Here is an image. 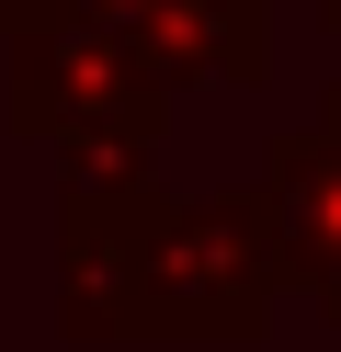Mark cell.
Instances as JSON below:
<instances>
[{"instance_id": "1", "label": "cell", "mask_w": 341, "mask_h": 352, "mask_svg": "<svg viewBox=\"0 0 341 352\" xmlns=\"http://www.w3.org/2000/svg\"><path fill=\"white\" fill-rule=\"evenodd\" d=\"M285 239L262 193H125V341L239 352L285 307Z\"/></svg>"}, {"instance_id": "8", "label": "cell", "mask_w": 341, "mask_h": 352, "mask_svg": "<svg viewBox=\"0 0 341 352\" xmlns=\"http://www.w3.org/2000/svg\"><path fill=\"white\" fill-rule=\"evenodd\" d=\"M318 114H330V125H341V80H330V102H318Z\"/></svg>"}, {"instance_id": "5", "label": "cell", "mask_w": 341, "mask_h": 352, "mask_svg": "<svg viewBox=\"0 0 341 352\" xmlns=\"http://www.w3.org/2000/svg\"><path fill=\"white\" fill-rule=\"evenodd\" d=\"M57 329L68 341H125V193H57Z\"/></svg>"}, {"instance_id": "2", "label": "cell", "mask_w": 341, "mask_h": 352, "mask_svg": "<svg viewBox=\"0 0 341 352\" xmlns=\"http://www.w3.org/2000/svg\"><path fill=\"white\" fill-rule=\"evenodd\" d=\"M0 125L34 148H57V193L91 205V193H148V160L171 137V80L148 57H125L114 34L57 23L0 46Z\"/></svg>"}, {"instance_id": "3", "label": "cell", "mask_w": 341, "mask_h": 352, "mask_svg": "<svg viewBox=\"0 0 341 352\" xmlns=\"http://www.w3.org/2000/svg\"><path fill=\"white\" fill-rule=\"evenodd\" d=\"M80 23L148 57L171 91H250L273 69V0H80Z\"/></svg>"}, {"instance_id": "6", "label": "cell", "mask_w": 341, "mask_h": 352, "mask_svg": "<svg viewBox=\"0 0 341 352\" xmlns=\"http://www.w3.org/2000/svg\"><path fill=\"white\" fill-rule=\"evenodd\" d=\"M80 23V0H0V46H23V34H57Z\"/></svg>"}, {"instance_id": "7", "label": "cell", "mask_w": 341, "mask_h": 352, "mask_svg": "<svg viewBox=\"0 0 341 352\" xmlns=\"http://www.w3.org/2000/svg\"><path fill=\"white\" fill-rule=\"evenodd\" d=\"M318 23H330V34H341V0H318Z\"/></svg>"}, {"instance_id": "4", "label": "cell", "mask_w": 341, "mask_h": 352, "mask_svg": "<svg viewBox=\"0 0 341 352\" xmlns=\"http://www.w3.org/2000/svg\"><path fill=\"white\" fill-rule=\"evenodd\" d=\"M262 216H273V239H285V273H296V296H330L341 284V125L330 114H307V125H285V137L262 148Z\"/></svg>"}]
</instances>
